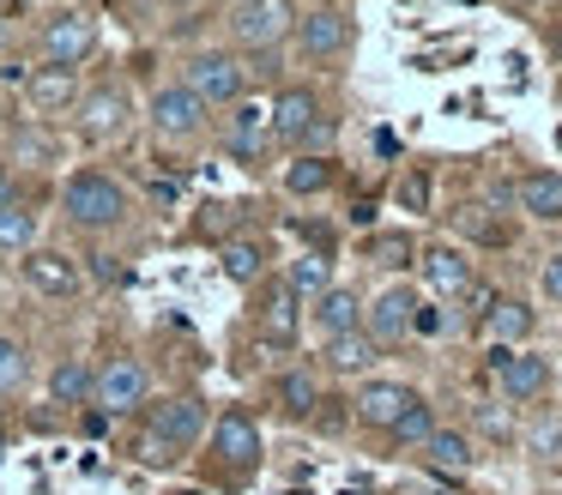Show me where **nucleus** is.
<instances>
[{"label": "nucleus", "mask_w": 562, "mask_h": 495, "mask_svg": "<svg viewBox=\"0 0 562 495\" xmlns=\"http://www.w3.org/2000/svg\"><path fill=\"white\" fill-rule=\"evenodd\" d=\"M231 7H236V0H231Z\"/></svg>", "instance_id": "nucleus-50"}, {"label": "nucleus", "mask_w": 562, "mask_h": 495, "mask_svg": "<svg viewBox=\"0 0 562 495\" xmlns=\"http://www.w3.org/2000/svg\"><path fill=\"white\" fill-rule=\"evenodd\" d=\"M417 272H424V284L436 290V296H465V290H472V260H465L460 248H448V241L417 254Z\"/></svg>", "instance_id": "nucleus-20"}, {"label": "nucleus", "mask_w": 562, "mask_h": 495, "mask_svg": "<svg viewBox=\"0 0 562 495\" xmlns=\"http://www.w3.org/2000/svg\"><path fill=\"white\" fill-rule=\"evenodd\" d=\"M139 423L158 429L176 453H194V447L206 441V429H212V405L200 393H151L146 410H139Z\"/></svg>", "instance_id": "nucleus-4"}, {"label": "nucleus", "mask_w": 562, "mask_h": 495, "mask_svg": "<svg viewBox=\"0 0 562 495\" xmlns=\"http://www.w3.org/2000/svg\"><path fill=\"white\" fill-rule=\"evenodd\" d=\"M218 266H224V278H231V284L255 290L260 278H267V241H260V236L224 241V248H218Z\"/></svg>", "instance_id": "nucleus-27"}, {"label": "nucleus", "mask_w": 562, "mask_h": 495, "mask_svg": "<svg viewBox=\"0 0 562 495\" xmlns=\"http://www.w3.org/2000/svg\"><path fill=\"white\" fill-rule=\"evenodd\" d=\"M13 7H19V0H0V12H13Z\"/></svg>", "instance_id": "nucleus-47"}, {"label": "nucleus", "mask_w": 562, "mask_h": 495, "mask_svg": "<svg viewBox=\"0 0 562 495\" xmlns=\"http://www.w3.org/2000/svg\"><path fill=\"white\" fill-rule=\"evenodd\" d=\"M37 229H43V217H37L31 200L0 205V254H31L37 248Z\"/></svg>", "instance_id": "nucleus-29"}, {"label": "nucleus", "mask_w": 562, "mask_h": 495, "mask_svg": "<svg viewBox=\"0 0 562 495\" xmlns=\"http://www.w3.org/2000/svg\"><path fill=\"white\" fill-rule=\"evenodd\" d=\"M477 423H484L490 435H502V441H508V435H514V429H508V417H502L496 405H477Z\"/></svg>", "instance_id": "nucleus-43"}, {"label": "nucleus", "mask_w": 562, "mask_h": 495, "mask_svg": "<svg viewBox=\"0 0 562 495\" xmlns=\"http://www.w3.org/2000/svg\"><path fill=\"white\" fill-rule=\"evenodd\" d=\"M417 290L412 284H387L375 302H363V333L375 338L381 350H393V345H405L412 338V314H417Z\"/></svg>", "instance_id": "nucleus-9"}, {"label": "nucleus", "mask_w": 562, "mask_h": 495, "mask_svg": "<svg viewBox=\"0 0 562 495\" xmlns=\"http://www.w3.org/2000/svg\"><path fill=\"white\" fill-rule=\"evenodd\" d=\"M315 7H339V0H315Z\"/></svg>", "instance_id": "nucleus-48"}, {"label": "nucleus", "mask_w": 562, "mask_h": 495, "mask_svg": "<svg viewBox=\"0 0 562 495\" xmlns=\"http://www.w3.org/2000/svg\"><path fill=\"white\" fill-rule=\"evenodd\" d=\"M538 284H544V296H550V302H562V248L544 260V272H538Z\"/></svg>", "instance_id": "nucleus-40"}, {"label": "nucleus", "mask_w": 562, "mask_h": 495, "mask_svg": "<svg viewBox=\"0 0 562 495\" xmlns=\"http://www.w3.org/2000/svg\"><path fill=\"white\" fill-rule=\"evenodd\" d=\"M164 7H194V0H164Z\"/></svg>", "instance_id": "nucleus-46"}, {"label": "nucleus", "mask_w": 562, "mask_h": 495, "mask_svg": "<svg viewBox=\"0 0 562 495\" xmlns=\"http://www.w3.org/2000/svg\"><path fill=\"white\" fill-rule=\"evenodd\" d=\"M224 24H231L236 48H272V43H284L296 12H291V0H236Z\"/></svg>", "instance_id": "nucleus-8"}, {"label": "nucleus", "mask_w": 562, "mask_h": 495, "mask_svg": "<svg viewBox=\"0 0 562 495\" xmlns=\"http://www.w3.org/2000/svg\"><path fill=\"white\" fill-rule=\"evenodd\" d=\"M91 381H98L91 357H61V362L49 369V405H61V410H86V405H91Z\"/></svg>", "instance_id": "nucleus-25"}, {"label": "nucleus", "mask_w": 562, "mask_h": 495, "mask_svg": "<svg viewBox=\"0 0 562 495\" xmlns=\"http://www.w3.org/2000/svg\"><path fill=\"white\" fill-rule=\"evenodd\" d=\"M255 333L267 338L272 350H291L296 333H303V296L291 284H267L255 302Z\"/></svg>", "instance_id": "nucleus-14"}, {"label": "nucleus", "mask_w": 562, "mask_h": 495, "mask_svg": "<svg viewBox=\"0 0 562 495\" xmlns=\"http://www.w3.org/2000/svg\"><path fill=\"white\" fill-rule=\"evenodd\" d=\"M188 91L200 97L206 109L218 103H248V67L231 55V48H200V55H188Z\"/></svg>", "instance_id": "nucleus-6"}, {"label": "nucleus", "mask_w": 562, "mask_h": 495, "mask_svg": "<svg viewBox=\"0 0 562 495\" xmlns=\"http://www.w3.org/2000/svg\"><path fill=\"white\" fill-rule=\"evenodd\" d=\"M61 212L74 229H115L127 217V188L110 176V169H74L61 188Z\"/></svg>", "instance_id": "nucleus-2"}, {"label": "nucleus", "mask_w": 562, "mask_h": 495, "mask_svg": "<svg viewBox=\"0 0 562 495\" xmlns=\"http://www.w3.org/2000/svg\"><path fill=\"white\" fill-rule=\"evenodd\" d=\"M151 127H158V139H200L206 133V103L188 85H158L151 91Z\"/></svg>", "instance_id": "nucleus-12"}, {"label": "nucleus", "mask_w": 562, "mask_h": 495, "mask_svg": "<svg viewBox=\"0 0 562 495\" xmlns=\"http://www.w3.org/2000/svg\"><path fill=\"white\" fill-rule=\"evenodd\" d=\"M436 423H441V417H436V405H429V398L417 393V405H412V410H405V417L387 429V447H412V453H417V447H424L429 435H436Z\"/></svg>", "instance_id": "nucleus-32"}, {"label": "nucleus", "mask_w": 562, "mask_h": 495, "mask_svg": "<svg viewBox=\"0 0 562 495\" xmlns=\"http://www.w3.org/2000/svg\"><path fill=\"white\" fill-rule=\"evenodd\" d=\"M19 284H25L31 296L67 302V296H79V266L67 260L61 248H31V254H19Z\"/></svg>", "instance_id": "nucleus-10"}, {"label": "nucleus", "mask_w": 562, "mask_h": 495, "mask_svg": "<svg viewBox=\"0 0 562 495\" xmlns=\"http://www.w3.org/2000/svg\"><path fill=\"white\" fill-rule=\"evenodd\" d=\"M369 260L387 266V272H405V266H417V241L405 229H381V236H369Z\"/></svg>", "instance_id": "nucleus-33"}, {"label": "nucleus", "mask_w": 562, "mask_h": 495, "mask_svg": "<svg viewBox=\"0 0 562 495\" xmlns=\"http://www.w3.org/2000/svg\"><path fill=\"white\" fill-rule=\"evenodd\" d=\"M496 386L508 405H544L550 386H557V369H550V357H538V350H508V362L496 369Z\"/></svg>", "instance_id": "nucleus-11"}, {"label": "nucleus", "mask_w": 562, "mask_h": 495, "mask_svg": "<svg viewBox=\"0 0 562 495\" xmlns=\"http://www.w3.org/2000/svg\"><path fill=\"white\" fill-rule=\"evenodd\" d=\"M532 326H538V314L526 308L520 296H496V302L484 308V320H477V333H484L490 345L514 350V345H526V338H532Z\"/></svg>", "instance_id": "nucleus-21"}, {"label": "nucleus", "mask_w": 562, "mask_h": 495, "mask_svg": "<svg viewBox=\"0 0 562 495\" xmlns=\"http://www.w3.org/2000/svg\"><path fill=\"white\" fill-rule=\"evenodd\" d=\"M460 224H465V236H477V241H508V229H502V224H490V217H484V205H465V212H460Z\"/></svg>", "instance_id": "nucleus-38"}, {"label": "nucleus", "mask_w": 562, "mask_h": 495, "mask_svg": "<svg viewBox=\"0 0 562 495\" xmlns=\"http://www.w3.org/2000/svg\"><path fill=\"white\" fill-rule=\"evenodd\" d=\"M146 398H151V369L139 357H110L98 369V381H91V405H98L110 423L146 410Z\"/></svg>", "instance_id": "nucleus-5"}, {"label": "nucleus", "mask_w": 562, "mask_h": 495, "mask_svg": "<svg viewBox=\"0 0 562 495\" xmlns=\"http://www.w3.org/2000/svg\"><path fill=\"white\" fill-rule=\"evenodd\" d=\"M284 284H291L303 302H315L321 290H333V254H321V248L315 254H296L291 272H284Z\"/></svg>", "instance_id": "nucleus-31"}, {"label": "nucleus", "mask_w": 562, "mask_h": 495, "mask_svg": "<svg viewBox=\"0 0 562 495\" xmlns=\"http://www.w3.org/2000/svg\"><path fill=\"white\" fill-rule=\"evenodd\" d=\"M532 447H538V459H557L562 453V423H544V429L532 435Z\"/></svg>", "instance_id": "nucleus-41"}, {"label": "nucleus", "mask_w": 562, "mask_h": 495, "mask_svg": "<svg viewBox=\"0 0 562 495\" xmlns=\"http://www.w3.org/2000/svg\"><path fill=\"white\" fill-rule=\"evenodd\" d=\"M417 459H424L429 477H465L477 465V441L465 429H453V423H436V435L417 447Z\"/></svg>", "instance_id": "nucleus-16"}, {"label": "nucleus", "mask_w": 562, "mask_h": 495, "mask_svg": "<svg viewBox=\"0 0 562 495\" xmlns=\"http://www.w3.org/2000/svg\"><path fill=\"white\" fill-rule=\"evenodd\" d=\"M267 127H272V145L303 151V145H327L339 121L327 115L321 91H308V85H284V91L272 97V109H267Z\"/></svg>", "instance_id": "nucleus-3"}, {"label": "nucleus", "mask_w": 562, "mask_h": 495, "mask_svg": "<svg viewBox=\"0 0 562 495\" xmlns=\"http://www.w3.org/2000/svg\"><path fill=\"white\" fill-rule=\"evenodd\" d=\"M400 205H405V212H424V205H429V176H424V169H412V176L400 181Z\"/></svg>", "instance_id": "nucleus-39"}, {"label": "nucleus", "mask_w": 562, "mask_h": 495, "mask_svg": "<svg viewBox=\"0 0 562 495\" xmlns=\"http://www.w3.org/2000/svg\"><path fill=\"white\" fill-rule=\"evenodd\" d=\"M7 127H13V115H7V97H0V133H7Z\"/></svg>", "instance_id": "nucleus-45"}, {"label": "nucleus", "mask_w": 562, "mask_h": 495, "mask_svg": "<svg viewBox=\"0 0 562 495\" xmlns=\"http://www.w3.org/2000/svg\"><path fill=\"white\" fill-rule=\"evenodd\" d=\"M345 405H351V398H327V393H321V405H315V417H308V429H321V435H339V429H345V417H351Z\"/></svg>", "instance_id": "nucleus-35"}, {"label": "nucleus", "mask_w": 562, "mask_h": 495, "mask_svg": "<svg viewBox=\"0 0 562 495\" xmlns=\"http://www.w3.org/2000/svg\"><path fill=\"white\" fill-rule=\"evenodd\" d=\"M31 386V345L19 333H0V398H19Z\"/></svg>", "instance_id": "nucleus-30"}, {"label": "nucleus", "mask_w": 562, "mask_h": 495, "mask_svg": "<svg viewBox=\"0 0 562 495\" xmlns=\"http://www.w3.org/2000/svg\"><path fill=\"white\" fill-rule=\"evenodd\" d=\"M441 333H448V308H441V302H417L412 338H441Z\"/></svg>", "instance_id": "nucleus-36"}, {"label": "nucleus", "mask_w": 562, "mask_h": 495, "mask_svg": "<svg viewBox=\"0 0 562 495\" xmlns=\"http://www.w3.org/2000/svg\"><path fill=\"white\" fill-rule=\"evenodd\" d=\"M13 157H19V164H43V157H55L49 133H37V127H31V133H19V139H13Z\"/></svg>", "instance_id": "nucleus-37"}, {"label": "nucleus", "mask_w": 562, "mask_h": 495, "mask_svg": "<svg viewBox=\"0 0 562 495\" xmlns=\"http://www.w3.org/2000/svg\"><path fill=\"white\" fill-rule=\"evenodd\" d=\"M127 453H134L146 471H176V465H182V453H176V447L164 441L158 429H146V423L134 429V441H127Z\"/></svg>", "instance_id": "nucleus-34"}, {"label": "nucleus", "mask_w": 562, "mask_h": 495, "mask_svg": "<svg viewBox=\"0 0 562 495\" xmlns=\"http://www.w3.org/2000/svg\"><path fill=\"white\" fill-rule=\"evenodd\" d=\"M514 205L526 217H538V224H562V176L557 169H526L514 181Z\"/></svg>", "instance_id": "nucleus-23"}, {"label": "nucleus", "mask_w": 562, "mask_h": 495, "mask_svg": "<svg viewBox=\"0 0 562 495\" xmlns=\"http://www.w3.org/2000/svg\"><path fill=\"white\" fill-rule=\"evenodd\" d=\"M206 459H212V477L224 483V490H243V483H255L260 459H267V441H260V423L248 417V410H218L206 429Z\"/></svg>", "instance_id": "nucleus-1"}, {"label": "nucleus", "mask_w": 562, "mask_h": 495, "mask_svg": "<svg viewBox=\"0 0 562 495\" xmlns=\"http://www.w3.org/2000/svg\"><path fill=\"white\" fill-rule=\"evenodd\" d=\"M333 181H339V164H333L327 151H303L284 164V193H296V200H315V193H327Z\"/></svg>", "instance_id": "nucleus-26"}, {"label": "nucleus", "mask_w": 562, "mask_h": 495, "mask_svg": "<svg viewBox=\"0 0 562 495\" xmlns=\"http://www.w3.org/2000/svg\"><path fill=\"white\" fill-rule=\"evenodd\" d=\"M272 405H279L291 423H308V417H315V405H321V374L308 369V362L279 369V374H272Z\"/></svg>", "instance_id": "nucleus-19"}, {"label": "nucleus", "mask_w": 562, "mask_h": 495, "mask_svg": "<svg viewBox=\"0 0 562 495\" xmlns=\"http://www.w3.org/2000/svg\"><path fill=\"white\" fill-rule=\"evenodd\" d=\"M296 43H303L308 60H339L351 48V12L345 7H315L296 19Z\"/></svg>", "instance_id": "nucleus-15"}, {"label": "nucleus", "mask_w": 562, "mask_h": 495, "mask_svg": "<svg viewBox=\"0 0 562 495\" xmlns=\"http://www.w3.org/2000/svg\"><path fill=\"white\" fill-rule=\"evenodd\" d=\"M412 405H417V386H405V381H363L351 393V417L363 423V429H375V435H387Z\"/></svg>", "instance_id": "nucleus-13"}, {"label": "nucleus", "mask_w": 562, "mask_h": 495, "mask_svg": "<svg viewBox=\"0 0 562 495\" xmlns=\"http://www.w3.org/2000/svg\"><path fill=\"white\" fill-rule=\"evenodd\" d=\"M308 320L321 326V338H339V333H357L363 326V296L351 284H333L308 302Z\"/></svg>", "instance_id": "nucleus-22"}, {"label": "nucleus", "mask_w": 562, "mask_h": 495, "mask_svg": "<svg viewBox=\"0 0 562 495\" xmlns=\"http://www.w3.org/2000/svg\"><path fill=\"white\" fill-rule=\"evenodd\" d=\"M321 357H327V369H333V374H369V369L381 362V345L363 333V326H357V333L327 338V350H321Z\"/></svg>", "instance_id": "nucleus-28"}, {"label": "nucleus", "mask_w": 562, "mask_h": 495, "mask_svg": "<svg viewBox=\"0 0 562 495\" xmlns=\"http://www.w3.org/2000/svg\"><path fill=\"white\" fill-rule=\"evenodd\" d=\"M79 435H110V417H103L98 405H86L79 410Z\"/></svg>", "instance_id": "nucleus-42"}, {"label": "nucleus", "mask_w": 562, "mask_h": 495, "mask_svg": "<svg viewBox=\"0 0 562 495\" xmlns=\"http://www.w3.org/2000/svg\"><path fill=\"white\" fill-rule=\"evenodd\" d=\"M224 145H231V157H236V164H248V169H255L260 157H267V145H272L267 109H260V103H236V115H231V133H224Z\"/></svg>", "instance_id": "nucleus-24"}, {"label": "nucleus", "mask_w": 562, "mask_h": 495, "mask_svg": "<svg viewBox=\"0 0 562 495\" xmlns=\"http://www.w3.org/2000/svg\"><path fill=\"white\" fill-rule=\"evenodd\" d=\"M37 55H43V67H79V60H91L98 55V19L74 12V7L49 12L37 31Z\"/></svg>", "instance_id": "nucleus-7"}, {"label": "nucleus", "mask_w": 562, "mask_h": 495, "mask_svg": "<svg viewBox=\"0 0 562 495\" xmlns=\"http://www.w3.org/2000/svg\"><path fill=\"white\" fill-rule=\"evenodd\" d=\"M79 109H86V115H79V133H86L91 145L127 133V121H134V103H127L122 85H98L91 97H79Z\"/></svg>", "instance_id": "nucleus-17"}, {"label": "nucleus", "mask_w": 562, "mask_h": 495, "mask_svg": "<svg viewBox=\"0 0 562 495\" xmlns=\"http://www.w3.org/2000/svg\"><path fill=\"white\" fill-rule=\"evenodd\" d=\"M514 7H532V0H514Z\"/></svg>", "instance_id": "nucleus-49"}, {"label": "nucleus", "mask_w": 562, "mask_h": 495, "mask_svg": "<svg viewBox=\"0 0 562 495\" xmlns=\"http://www.w3.org/2000/svg\"><path fill=\"white\" fill-rule=\"evenodd\" d=\"M19 200V181H13V169H0V205H13Z\"/></svg>", "instance_id": "nucleus-44"}, {"label": "nucleus", "mask_w": 562, "mask_h": 495, "mask_svg": "<svg viewBox=\"0 0 562 495\" xmlns=\"http://www.w3.org/2000/svg\"><path fill=\"white\" fill-rule=\"evenodd\" d=\"M79 72L74 67H37L25 72V103L37 109V115H67V109L79 103Z\"/></svg>", "instance_id": "nucleus-18"}]
</instances>
